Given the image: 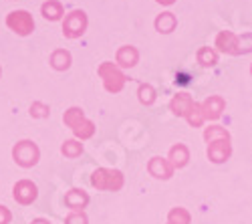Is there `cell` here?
<instances>
[{
    "instance_id": "1",
    "label": "cell",
    "mask_w": 252,
    "mask_h": 224,
    "mask_svg": "<svg viewBox=\"0 0 252 224\" xmlns=\"http://www.w3.org/2000/svg\"><path fill=\"white\" fill-rule=\"evenodd\" d=\"M216 47L226 55H248L252 53V32L234 34L232 31H222L216 36Z\"/></svg>"
},
{
    "instance_id": "2",
    "label": "cell",
    "mask_w": 252,
    "mask_h": 224,
    "mask_svg": "<svg viewBox=\"0 0 252 224\" xmlns=\"http://www.w3.org/2000/svg\"><path fill=\"white\" fill-rule=\"evenodd\" d=\"M63 121H65V126H69L73 129V133L83 141V139H89L93 137L95 133V124L91 119L85 117V113H83L81 107H71L65 111V115H63Z\"/></svg>"
},
{
    "instance_id": "3",
    "label": "cell",
    "mask_w": 252,
    "mask_h": 224,
    "mask_svg": "<svg viewBox=\"0 0 252 224\" xmlns=\"http://www.w3.org/2000/svg\"><path fill=\"white\" fill-rule=\"evenodd\" d=\"M91 184L97 190H109L117 192L123 188V174L119 170H109V168H99L91 176Z\"/></svg>"
},
{
    "instance_id": "4",
    "label": "cell",
    "mask_w": 252,
    "mask_h": 224,
    "mask_svg": "<svg viewBox=\"0 0 252 224\" xmlns=\"http://www.w3.org/2000/svg\"><path fill=\"white\" fill-rule=\"evenodd\" d=\"M12 158L20 168H32L38 164V158H40V150L34 141L31 139H23L12 148Z\"/></svg>"
},
{
    "instance_id": "5",
    "label": "cell",
    "mask_w": 252,
    "mask_h": 224,
    "mask_svg": "<svg viewBox=\"0 0 252 224\" xmlns=\"http://www.w3.org/2000/svg\"><path fill=\"white\" fill-rule=\"evenodd\" d=\"M99 77L103 79V85L105 89H107L109 93H119L125 85V77L123 73L113 65L109 63V61H105V63H101L99 67Z\"/></svg>"
},
{
    "instance_id": "6",
    "label": "cell",
    "mask_w": 252,
    "mask_h": 224,
    "mask_svg": "<svg viewBox=\"0 0 252 224\" xmlns=\"http://www.w3.org/2000/svg\"><path fill=\"white\" fill-rule=\"evenodd\" d=\"M87 29V14L83 10H73L67 14L65 23H63V32L67 38H77L85 32Z\"/></svg>"
},
{
    "instance_id": "7",
    "label": "cell",
    "mask_w": 252,
    "mask_h": 224,
    "mask_svg": "<svg viewBox=\"0 0 252 224\" xmlns=\"http://www.w3.org/2000/svg\"><path fill=\"white\" fill-rule=\"evenodd\" d=\"M6 25H8V29H12L16 34L27 36V34H31L32 29H34V20H32V16H31L27 10H14V12L8 14Z\"/></svg>"
},
{
    "instance_id": "8",
    "label": "cell",
    "mask_w": 252,
    "mask_h": 224,
    "mask_svg": "<svg viewBox=\"0 0 252 224\" xmlns=\"http://www.w3.org/2000/svg\"><path fill=\"white\" fill-rule=\"evenodd\" d=\"M12 196H14V200L18 202V204L29 206V204H32V202L36 200L38 190H36V186L32 184L31 180H20V182H16L14 188H12Z\"/></svg>"
},
{
    "instance_id": "9",
    "label": "cell",
    "mask_w": 252,
    "mask_h": 224,
    "mask_svg": "<svg viewBox=\"0 0 252 224\" xmlns=\"http://www.w3.org/2000/svg\"><path fill=\"white\" fill-rule=\"evenodd\" d=\"M208 160L214 161V164H222L230 156H232V144L230 139H214L208 141Z\"/></svg>"
},
{
    "instance_id": "10",
    "label": "cell",
    "mask_w": 252,
    "mask_h": 224,
    "mask_svg": "<svg viewBox=\"0 0 252 224\" xmlns=\"http://www.w3.org/2000/svg\"><path fill=\"white\" fill-rule=\"evenodd\" d=\"M200 107H202V113H204V119H218L222 113H224V109H226V101H224V97H220V95H210L204 103H200Z\"/></svg>"
},
{
    "instance_id": "11",
    "label": "cell",
    "mask_w": 252,
    "mask_h": 224,
    "mask_svg": "<svg viewBox=\"0 0 252 224\" xmlns=\"http://www.w3.org/2000/svg\"><path fill=\"white\" fill-rule=\"evenodd\" d=\"M148 170H150V174H152L154 178H158V180H167V178H172V174H174L172 164H170V161H167L165 158H159V156H156V158L150 160Z\"/></svg>"
},
{
    "instance_id": "12",
    "label": "cell",
    "mask_w": 252,
    "mask_h": 224,
    "mask_svg": "<svg viewBox=\"0 0 252 224\" xmlns=\"http://www.w3.org/2000/svg\"><path fill=\"white\" fill-rule=\"evenodd\" d=\"M65 204L71 208V212H83V208H87L89 204V194L85 190L73 188L65 194Z\"/></svg>"
},
{
    "instance_id": "13",
    "label": "cell",
    "mask_w": 252,
    "mask_h": 224,
    "mask_svg": "<svg viewBox=\"0 0 252 224\" xmlns=\"http://www.w3.org/2000/svg\"><path fill=\"white\" fill-rule=\"evenodd\" d=\"M192 105H194V99H192L190 95H188V93H178V95L172 99L170 109H172L174 115H178V117H186L188 111L192 109Z\"/></svg>"
},
{
    "instance_id": "14",
    "label": "cell",
    "mask_w": 252,
    "mask_h": 224,
    "mask_svg": "<svg viewBox=\"0 0 252 224\" xmlns=\"http://www.w3.org/2000/svg\"><path fill=\"white\" fill-rule=\"evenodd\" d=\"M167 161L172 164V168L180 170L184 166H188V161H190V152H188V148L184 144H176L172 150H170V158H167Z\"/></svg>"
},
{
    "instance_id": "15",
    "label": "cell",
    "mask_w": 252,
    "mask_h": 224,
    "mask_svg": "<svg viewBox=\"0 0 252 224\" xmlns=\"http://www.w3.org/2000/svg\"><path fill=\"white\" fill-rule=\"evenodd\" d=\"M137 59H139V53H137L135 47H121L117 51V63H119V67H125V69L135 67Z\"/></svg>"
},
{
    "instance_id": "16",
    "label": "cell",
    "mask_w": 252,
    "mask_h": 224,
    "mask_svg": "<svg viewBox=\"0 0 252 224\" xmlns=\"http://www.w3.org/2000/svg\"><path fill=\"white\" fill-rule=\"evenodd\" d=\"M154 25H156V31H158V32L167 34V32H172V31L178 27V18H176L174 12H161V14L156 18Z\"/></svg>"
},
{
    "instance_id": "17",
    "label": "cell",
    "mask_w": 252,
    "mask_h": 224,
    "mask_svg": "<svg viewBox=\"0 0 252 224\" xmlns=\"http://www.w3.org/2000/svg\"><path fill=\"white\" fill-rule=\"evenodd\" d=\"M51 67L57 71H67L71 67V53L65 49H59L51 55Z\"/></svg>"
},
{
    "instance_id": "18",
    "label": "cell",
    "mask_w": 252,
    "mask_h": 224,
    "mask_svg": "<svg viewBox=\"0 0 252 224\" xmlns=\"http://www.w3.org/2000/svg\"><path fill=\"white\" fill-rule=\"evenodd\" d=\"M196 59H198V63H200L202 67H214V65L218 63V53H216L214 49H210V47H202V49L198 51Z\"/></svg>"
},
{
    "instance_id": "19",
    "label": "cell",
    "mask_w": 252,
    "mask_h": 224,
    "mask_svg": "<svg viewBox=\"0 0 252 224\" xmlns=\"http://www.w3.org/2000/svg\"><path fill=\"white\" fill-rule=\"evenodd\" d=\"M40 12H43V16L47 20H59L63 16V6H61V2H57V0H49V2H45L40 6Z\"/></svg>"
},
{
    "instance_id": "20",
    "label": "cell",
    "mask_w": 252,
    "mask_h": 224,
    "mask_svg": "<svg viewBox=\"0 0 252 224\" xmlns=\"http://www.w3.org/2000/svg\"><path fill=\"white\" fill-rule=\"evenodd\" d=\"M190 222H192L190 212H188L186 208H182V206L172 208L170 214H167V224H190Z\"/></svg>"
},
{
    "instance_id": "21",
    "label": "cell",
    "mask_w": 252,
    "mask_h": 224,
    "mask_svg": "<svg viewBox=\"0 0 252 224\" xmlns=\"http://www.w3.org/2000/svg\"><path fill=\"white\" fill-rule=\"evenodd\" d=\"M204 139L206 141H214V139H230V133L222 126H210L204 129Z\"/></svg>"
},
{
    "instance_id": "22",
    "label": "cell",
    "mask_w": 252,
    "mask_h": 224,
    "mask_svg": "<svg viewBox=\"0 0 252 224\" xmlns=\"http://www.w3.org/2000/svg\"><path fill=\"white\" fill-rule=\"evenodd\" d=\"M61 152H63V156H67V158H77V156L83 154V144L77 141V139H69V141H65V144L61 146Z\"/></svg>"
},
{
    "instance_id": "23",
    "label": "cell",
    "mask_w": 252,
    "mask_h": 224,
    "mask_svg": "<svg viewBox=\"0 0 252 224\" xmlns=\"http://www.w3.org/2000/svg\"><path fill=\"white\" fill-rule=\"evenodd\" d=\"M186 119H188V124H190V126H194V128H200V126L204 124V113H202V107H200V103H194V105H192V109L188 111Z\"/></svg>"
},
{
    "instance_id": "24",
    "label": "cell",
    "mask_w": 252,
    "mask_h": 224,
    "mask_svg": "<svg viewBox=\"0 0 252 224\" xmlns=\"http://www.w3.org/2000/svg\"><path fill=\"white\" fill-rule=\"evenodd\" d=\"M139 101L145 105H152L154 101H156V91L152 85H141L139 87Z\"/></svg>"
},
{
    "instance_id": "25",
    "label": "cell",
    "mask_w": 252,
    "mask_h": 224,
    "mask_svg": "<svg viewBox=\"0 0 252 224\" xmlns=\"http://www.w3.org/2000/svg\"><path fill=\"white\" fill-rule=\"evenodd\" d=\"M65 224H89V220H87L85 212H71L65 218Z\"/></svg>"
},
{
    "instance_id": "26",
    "label": "cell",
    "mask_w": 252,
    "mask_h": 224,
    "mask_svg": "<svg viewBox=\"0 0 252 224\" xmlns=\"http://www.w3.org/2000/svg\"><path fill=\"white\" fill-rule=\"evenodd\" d=\"M49 113H51L49 105H45V103H38V101H36V103L31 105V115L32 117H47Z\"/></svg>"
},
{
    "instance_id": "27",
    "label": "cell",
    "mask_w": 252,
    "mask_h": 224,
    "mask_svg": "<svg viewBox=\"0 0 252 224\" xmlns=\"http://www.w3.org/2000/svg\"><path fill=\"white\" fill-rule=\"evenodd\" d=\"M10 220H12L10 210L6 206H0V224H10Z\"/></svg>"
},
{
    "instance_id": "28",
    "label": "cell",
    "mask_w": 252,
    "mask_h": 224,
    "mask_svg": "<svg viewBox=\"0 0 252 224\" xmlns=\"http://www.w3.org/2000/svg\"><path fill=\"white\" fill-rule=\"evenodd\" d=\"M156 2H159V4H163V6H170V4L176 2V0H156Z\"/></svg>"
},
{
    "instance_id": "29",
    "label": "cell",
    "mask_w": 252,
    "mask_h": 224,
    "mask_svg": "<svg viewBox=\"0 0 252 224\" xmlns=\"http://www.w3.org/2000/svg\"><path fill=\"white\" fill-rule=\"evenodd\" d=\"M31 224H51L49 220H45V218H36V220H32Z\"/></svg>"
},
{
    "instance_id": "30",
    "label": "cell",
    "mask_w": 252,
    "mask_h": 224,
    "mask_svg": "<svg viewBox=\"0 0 252 224\" xmlns=\"http://www.w3.org/2000/svg\"><path fill=\"white\" fill-rule=\"evenodd\" d=\"M250 75H252V65H250Z\"/></svg>"
}]
</instances>
